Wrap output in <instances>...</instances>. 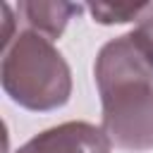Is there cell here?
Masks as SVG:
<instances>
[{
    "instance_id": "obj_1",
    "label": "cell",
    "mask_w": 153,
    "mask_h": 153,
    "mask_svg": "<svg viewBox=\"0 0 153 153\" xmlns=\"http://www.w3.org/2000/svg\"><path fill=\"white\" fill-rule=\"evenodd\" d=\"M103 120L100 129L122 151L153 148V65L129 33L108 41L93 65Z\"/></svg>"
},
{
    "instance_id": "obj_2",
    "label": "cell",
    "mask_w": 153,
    "mask_h": 153,
    "mask_svg": "<svg viewBox=\"0 0 153 153\" xmlns=\"http://www.w3.org/2000/svg\"><path fill=\"white\" fill-rule=\"evenodd\" d=\"M0 81L10 100L31 112L57 110L72 96L67 60L53 41L29 29L14 33L12 43L2 50Z\"/></svg>"
},
{
    "instance_id": "obj_3",
    "label": "cell",
    "mask_w": 153,
    "mask_h": 153,
    "mask_svg": "<svg viewBox=\"0 0 153 153\" xmlns=\"http://www.w3.org/2000/svg\"><path fill=\"white\" fill-rule=\"evenodd\" d=\"M110 148L112 143L100 127L72 120L38 131L14 153H110Z\"/></svg>"
},
{
    "instance_id": "obj_4",
    "label": "cell",
    "mask_w": 153,
    "mask_h": 153,
    "mask_svg": "<svg viewBox=\"0 0 153 153\" xmlns=\"http://www.w3.org/2000/svg\"><path fill=\"white\" fill-rule=\"evenodd\" d=\"M84 5L65 2V0H26L17 5L19 19L26 24L29 31H36L45 36L48 41H55L65 33L69 19L79 14Z\"/></svg>"
},
{
    "instance_id": "obj_5",
    "label": "cell",
    "mask_w": 153,
    "mask_h": 153,
    "mask_svg": "<svg viewBox=\"0 0 153 153\" xmlns=\"http://www.w3.org/2000/svg\"><path fill=\"white\" fill-rule=\"evenodd\" d=\"M146 2H134V5H110V2H91L86 5V10L91 12L93 22L98 24H124V22H134Z\"/></svg>"
},
{
    "instance_id": "obj_6",
    "label": "cell",
    "mask_w": 153,
    "mask_h": 153,
    "mask_svg": "<svg viewBox=\"0 0 153 153\" xmlns=\"http://www.w3.org/2000/svg\"><path fill=\"white\" fill-rule=\"evenodd\" d=\"M129 38L139 48V53L153 65V2H146L141 14L136 17L134 31H129Z\"/></svg>"
}]
</instances>
